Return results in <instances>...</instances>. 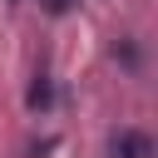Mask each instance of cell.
<instances>
[{
    "instance_id": "cell-1",
    "label": "cell",
    "mask_w": 158,
    "mask_h": 158,
    "mask_svg": "<svg viewBox=\"0 0 158 158\" xmlns=\"http://www.w3.org/2000/svg\"><path fill=\"white\" fill-rule=\"evenodd\" d=\"M109 153L114 158H153V138L143 128H118L114 143H109Z\"/></svg>"
},
{
    "instance_id": "cell-2",
    "label": "cell",
    "mask_w": 158,
    "mask_h": 158,
    "mask_svg": "<svg viewBox=\"0 0 158 158\" xmlns=\"http://www.w3.org/2000/svg\"><path fill=\"white\" fill-rule=\"evenodd\" d=\"M49 99H54V94H49V79L35 74V84H30V109H49Z\"/></svg>"
}]
</instances>
